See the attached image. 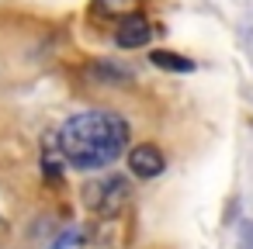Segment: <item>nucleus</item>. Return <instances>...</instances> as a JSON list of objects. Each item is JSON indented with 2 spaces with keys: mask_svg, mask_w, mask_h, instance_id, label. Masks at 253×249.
Returning a JSON list of instances; mask_svg holds the SVG:
<instances>
[{
  "mask_svg": "<svg viewBox=\"0 0 253 249\" xmlns=\"http://www.w3.org/2000/svg\"><path fill=\"white\" fill-rule=\"evenodd\" d=\"M125 159H128L132 177H139V180H156V177L167 170V156H163V149H160L156 142H139V145H128Z\"/></svg>",
  "mask_w": 253,
  "mask_h": 249,
  "instance_id": "obj_3",
  "label": "nucleus"
},
{
  "mask_svg": "<svg viewBox=\"0 0 253 249\" xmlns=\"http://www.w3.org/2000/svg\"><path fill=\"white\" fill-rule=\"evenodd\" d=\"M239 249H253V221L239 225Z\"/></svg>",
  "mask_w": 253,
  "mask_h": 249,
  "instance_id": "obj_9",
  "label": "nucleus"
},
{
  "mask_svg": "<svg viewBox=\"0 0 253 249\" xmlns=\"http://www.w3.org/2000/svg\"><path fill=\"white\" fill-rule=\"evenodd\" d=\"M149 59H153V66H160V70H167V73H194V70H198L194 59H187V56H180V52H170V49H153Z\"/></svg>",
  "mask_w": 253,
  "mask_h": 249,
  "instance_id": "obj_6",
  "label": "nucleus"
},
{
  "mask_svg": "<svg viewBox=\"0 0 253 249\" xmlns=\"http://www.w3.org/2000/svg\"><path fill=\"white\" fill-rule=\"evenodd\" d=\"M135 7H139V0H94L97 14H108V18H118V21L135 14Z\"/></svg>",
  "mask_w": 253,
  "mask_h": 249,
  "instance_id": "obj_7",
  "label": "nucleus"
},
{
  "mask_svg": "<svg viewBox=\"0 0 253 249\" xmlns=\"http://www.w3.org/2000/svg\"><path fill=\"white\" fill-rule=\"evenodd\" d=\"M63 152H59V145H56V132H49L45 135V145H42V177L49 180V183H56V180H63Z\"/></svg>",
  "mask_w": 253,
  "mask_h": 249,
  "instance_id": "obj_5",
  "label": "nucleus"
},
{
  "mask_svg": "<svg viewBox=\"0 0 253 249\" xmlns=\"http://www.w3.org/2000/svg\"><path fill=\"white\" fill-rule=\"evenodd\" d=\"M80 242H84V232L70 225V228H66V232L56 239V249H70V246H80Z\"/></svg>",
  "mask_w": 253,
  "mask_h": 249,
  "instance_id": "obj_8",
  "label": "nucleus"
},
{
  "mask_svg": "<svg viewBox=\"0 0 253 249\" xmlns=\"http://www.w3.org/2000/svg\"><path fill=\"white\" fill-rule=\"evenodd\" d=\"M84 208L97 218H115L132 201V180L122 173H104L90 183H84Z\"/></svg>",
  "mask_w": 253,
  "mask_h": 249,
  "instance_id": "obj_2",
  "label": "nucleus"
},
{
  "mask_svg": "<svg viewBox=\"0 0 253 249\" xmlns=\"http://www.w3.org/2000/svg\"><path fill=\"white\" fill-rule=\"evenodd\" d=\"M128 139H132L128 121L111 107L77 111L56 128V145L63 152V163L80 173H101L115 166L128 152Z\"/></svg>",
  "mask_w": 253,
  "mask_h": 249,
  "instance_id": "obj_1",
  "label": "nucleus"
},
{
  "mask_svg": "<svg viewBox=\"0 0 253 249\" xmlns=\"http://www.w3.org/2000/svg\"><path fill=\"white\" fill-rule=\"evenodd\" d=\"M149 38H153V25H149L146 14H139V11L128 14V18H122L118 28H115V42H118V49H146Z\"/></svg>",
  "mask_w": 253,
  "mask_h": 249,
  "instance_id": "obj_4",
  "label": "nucleus"
}]
</instances>
